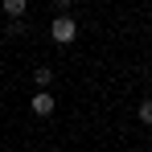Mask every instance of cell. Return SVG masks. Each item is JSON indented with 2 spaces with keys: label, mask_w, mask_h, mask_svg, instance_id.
I'll return each mask as SVG.
<instances>
[{
  "label": "cell",
  "mask_w": 152,
  "mask_h": 152,
  "mask_svg": "<svg viewBox=\"0 0 152 152\" xmlns=\"http://www.w3.org/2000/svg\"><path fill=\"white\" fill-rule=\"evenodd\" d=\"M50 33H53V41H58V45H66V41H74V33H78V21L62 12V17L53 21V29H50Z\"/></svg>",
  "instance_id": "cell-1"
},
{
  "label": "cell",
  "mask_w": 152,
  "mask_h": 152,
  "mask_svg": "<svg viewBox=\"0 0 152 152\" xmlns=\"http://www.w3.org/2000/svg\"><path fill=\"white\" fill-rule=\"evenodd\" d=\"M37 115H53V99H50V91L45 86H37V95H33V103H29Z\"/></svg>",
  "instance_id": "cell-2"
},
{
  "label": "cell",
  "mask_w": 152,
  "mask_h": 152,
  "mask_svg": "<svg viewBox=\"0 0 152 152\" xmlns=\"http://www.w3.org/2000/svg\"><path fill=\"white\" fill-rule=\"evenodd\" d=\"M0 4H4L8 17H25V8H29V0H0Z\"/></svg>",
  "instance_id": "cell-3"
},
{
  "label": "cell",
  "mask_w": 152,
  "mask_h": 152,
  "mask_svg": "<svg viewBox=\"0 0 152 152\" xmlns=\"http://www.w3.org/2000/svg\"><path fill=\"white\" fill-rule=\"evenodd\" d=\"M33 82H37V86H50V82H53V70H50V66H37V70H33Z\"/></svg>",
  "instance_id": "cell-4"
},
{
  "label": "cell",
  "mask_w": 152,
  "mask_h": 152,
  "mask_svg": "<svg viewBox=\"0 0 152 152\" xmlns=\"http://www.w3.org/2000/svg\"><path fill=\"white\" fill-rule=\"evenodd\" d=\"M140 124L152 127V99H140Z\"/></svg>",
  "instance_id": "cell-5"
},
{
  "label": "cell",
  "mask_w": 152,
  "mask_h": 152,
  "mask_svg": "<svg viewBox=\"0 0 152 152\" xmlns=\"http://www.w3.org/2000/svg\"><path fill=\"white\" fill-rule=\"evenodd\" d=\"M53 8H58V12H66V8H70V0H53Z\"/></svg>",
  "instance_id": "cell-6"
}]
</instances>
